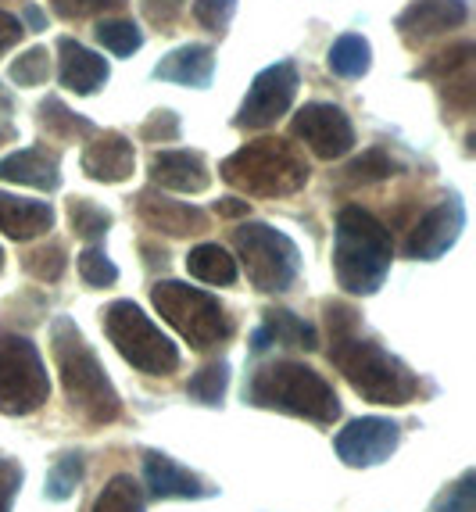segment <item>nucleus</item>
<instances>
[{
	"label": "nucleus",
	"mask_w": 476,
	"mask_h": 512,
	"mask_svg": "<svg viewBox=\"0 0 476 512\" xmlns=\"http://www.w3.org/2000/svg\"><path fill=\"white\" fill-rule=\"evenodd\" d=\"M51 355L61 373V387H65L68 405H72L90 427H108V423H115V419L122 416L119 391L111 387L101 359H97L94 348L86 344L79 326L68 316H58L51 323Z\"/></svg>",
	"instance_id": "1"
},
{
	"label": "nucleus",
	"mask_w": 476,
	"mask_h": 512,
	"mask_svg": "<svg viewBox=\"0 0 476 512\" xmlns=\"http://www.w3.org/2000/svg\"><path fill=\"white\" fill-rule=\"evenodd\" d=\"M394 244L391 233L366 208L348 205L337 215L333 233V269L337 283L348 294H376L391 269Z\"/></svg>",
	"instance_id": "2"
},
{
	"label": "nucleus",
	"mask_w": 476,
	"mask_h": 512,
	"mask_svg": "<svg viewBox=\"0 0 476 512\" xmlns=\"http://www.w3.org/2000/svg\"><path fill=\"white\" fill-rule=\"evenodd\" d=\"M333 348L330 362L344 373L351 387H355L366 402L373 405H408L416 398L419 380L401 359H394L391 351H383L376 341L358 337L355 326L351 330H330Z\"/></svg>",
	"instance_id": "3"
},
{
	"label": "nucleus",
	"mask_w": 476,
	"mask_h": 512,
	"mask_svg": "<svg viewBox=\"0 0 476 512\" xmlns=\"http://www.w3.org/2000/svg\"><path fill=\"white\" fill-rule=\"evenodd\" d=\"M244 398L258 409H276L287 416L312 419V423H333L340 416V402L333 387L315 369L301 362H272L262 366L244 387Z\"/></svg>",
	"instance_id": "4"
},
{
	"label": "nucleus",
	"mask_w": 476,
	"mask_h": 512,
	"mask_svg": "<svg viewBox=\"0 0 476 512\" xmlns=\"http://www.w3.org/2000/svg\"><path fill=\"white\" fill-rule=\"evenodd\" d=\"M222 180L255 197L294 194L308 183V165L283 140H255L222 162Z\"/></svg>",
	"instance_id": "5"
},
{
	"label": "nucleus",
	"mask_w": 476,
	"mask_h": 512,
	"mask_svg": "<svg viewBox=\"0 0 476 512\" xmlns=\"http://www.w3.org/2000/svg\"><path fill=\"white\" fill-rule=\"evenodd\" d=\"M151 301L158 308V316L194 351L219 348V344H226L233 337V319L226 316V308L219 305V298H212L201 287L165 280L151 291Z\"/></svg>",
	"instance_id": "6"
},
{
	"label": "nucleus",
	"mask_w": 476,
	"mask_h": 512,
	"mask_svg": "<svg viewBox=\"0 0 476 512\" xmlns=\"http://www.w3.org/2000/svg\"><path fill=\"white\" fill-rule=\"evenodd\" d=\"M104 333L122 359L147 376H169L179 369V348L165 337L133 301L104 308Z\"/></svg>",
	"instance_id": "7"
},
{
	"label": "nucleus",
	"mask_w": 476,
	"mask_h": 512,
	"mask_svg": "<svg viewBox=\"0 0 476 512\" xmlns=\"http://www.w3.org/2000/svg\"><path fill=\"white\" fill-rule=\"evenodd\" d=\"M237 251L244 258L247 280L255 283L262 294H283L290 291V283L298 280L301 255L298 244L287 233L272 230L265 222H244L233 230Z\"/></svg>",
	"instance_id": "8"
},
{
	"label": "nucleus",
	"mask_w": 476,
	"mask_h": 512,
	"mask_svg": "<svg viewBox=\"0 0 476 512\" xmlns=\"http://www.w3.org/2000/svg\"><path fill=\"white\" fill-rule=\"evenodd\" d=\"M51 398V376L26 337H0V412L29 416Z\"/></svg>",
	"instance_id": "9"
},
{
	"label": "nucleus",
	"mask_w": 476,
	"mask_h": 512,
	"mask_svg": "<svg viewBox=\"0 0 476 512\" xmlns=\"http://www.w3.org/2000/svg\"><path fill=\"white\" fill-rule=\"evenodd\" d=\"M298 97V69L290 61H276L269 69H262L247 90L244 104H240L237 126L240 129H265L276 119H283Z\"/></svg>",
	"instance_id": "10"
},
{
	"label": "nucleus",
	"mask_w": 476,
	"mask_h": 512,
	"mask_svg": "<svg viewBox=\"0 0 476 512\" xmlns=\"http://www.w3.org/2000/svg\"><path fill=\"white\" fill-rule=\"evenodd\" d=\"M401 441V427L394 419H383V416H366V419H355L348 427L340 430L333 448L337 455L348 466L355 470H366V466H380L394 455Z\"/></svg>",
	"instance_id": "11"
},
{
	"label": "nucleus",
	"mask_w": 476,
	"mask_h": 512,
	"mask_svg": "<svg viewBox=\"0 0 476 512\" xmlns=\"http://www.w3.org/2000/svg\"><path fill=\"white\" fill-rule=\"evenodd\" d=\"M294 137L305 140L308 151L333 162L340 154H348L355 144V129H351L348 115L333 104H308L294 115Z\"/></svg>",
	"instance_id": "12"
},
{
	"label": "nucleus",
	"mask_w": 476,
	"mask_h": 512,
	"mask_svg": "<svg viewBox=\"0 0 476 512\" xmlns=\"http://www.w3.org/2000/svg\"><path fill=\"white\" fill-rule=\"evenodd\" d=\"M466 230V208H462L459 197H448L444 205H437L434 212H426L423 219L412 226L408 233V258H419V262H434L448 248H455V240Z\"/></svg>",
	"instance_id": "13"
},
{
	"label": "nucleus",
	"mask_w": 476,
	"mask_h": 512,
	"mask_svg": "<svg viewBox=\"0 0 476 512\" xmlns=\"http://www.w3.org/2000/svg\"><path fill=\"white\" fill-rule=\"evenodd\" d=\"M136 208H140V219L165 237H194V233L208 230V215L201 208L187 205V201H172L158 190H144L136 197Z\"/></svg>",
	"instance_id": "14"
},
{
	"label": "nucleus",
	"mask_w": 476,
	"mask_h": 512,
	"mask_svg": "<svg viewBox=\"0 0 476 512\" xmlns=\"http://www.w3.org/2000/svg\"><path fill=\"white\" fill-rule=\"evenodd\" d=\"M469 15L466 0H412L398 15V29L408 43L430 40V36L444 33V29L462 26Z\"/></svg>",
	"instance_id": "15"
},
{
	"label": "nucleus",
	"mask_w": 476,
	"mask_h": 512,
	"mask_svg": "<svg viewBox=\"0 0 476 512\" xmlns=\"http://www.w3.org/2000/svg\"><path fill=\"white\" fill-rule=\"evenodd\" d=\"M136 154L122 133H101L86 144L83 151V172L97 183H122L133 176Z\"/></svg>",
	"instance_id": "16"
},
{
	"label": "nucleus",
	"mask_w": 476,
	"mask_h": 512,
	"mask_svg": "<svg viewBox=\"0 0 476 512\" xmlns=\"http://www.w3.org/2000/svg\"><path fill=\"white\" fill-rule=\"evenodd\" d=\"M151 180L176 194H201L212 183V172L197 151H162L151 158Z\"/></svg>",
	"instance_id": "17"
},
{
	"label": "nucleus",
	"mask_w": 476,
	"mask_h": 512,
	"mask_svg": "<svg viewBox=\"0 0 476 512\" xmlns=\"http://www.w3.org/2000/svg\"><path fill=\"white\" fill-rule=\"evenodd\" d=\"M144 480H147V491H151L154 498H208V495H215V487H208L197 473L183 470L176 459H169V455H162V452H147Z\"/></svg>",
	"instance_id": "18"
},
{
	"label": "nucleus",
	"mask_w": 476,
	"mask_h": 512,
	"mask_svg": "<svg viewBox=\"0 0 476 512\" xmlns=\"http://www.w3.org/2000/svg\"><path fill=\"white\" fill-rule=\"evenodd\" d=\"M473 54H476L473 43H459V47H451L448 54H437L423 69V76H434L459 108H473V94H476Z\"/></svg>",
	"instance_id": "19"
},
{
	"label": "nucleus",
	"mask_w": 476,
	"mask_h": 512,
	"mask_svg": "<svg viewBox=\"0 0 476 512\" xmlns=\"http://www.w3.org/2000/svg\"><path fill=\"white\" fill-rule=\"evenodd\" d=\"M0 180L22 183V187H36V190H58L61 183L58 154L47 151V147H29V151L8 154V158H0Z\"/></svg>",
	"instance_id": "20"
},
{
	"label": "nucleus",
	"mask_w": 476,
	"mask_h": 512,
	"mask_svg": "<svg viewBox=\"0 0 476 512\" xmlns=\"http://www.w3.org/2000/svg\"><path fill=\"white\" fill-rule=\"evenodd\" d=\"M212 72H215V54H212V47H204V43H187V47L165 54V58L154 65V79L176 83V86H197V90L212 83Z\"/></svg>",
	"instance_id": "21"
},
{
	"label": "nucleus",
	"mask_w": 476,
	"mask_h": 512,
	"mask_svg": "<svg viewBox=\"0 0 476 512\" xmlns=\"http://www.w3.org/2000/svg\"><path fill=\"white\" fill-rule=\"evenodd\" d=\"M58 54H61V83L68 90H76V94H97L104 83H108V61L101 54L86 51L83 43L76 40H61L58 43Z\"/></svg>",
	"instance_id": "22"
},
{
	"label": "nucleus",
	"mask_w": 476,
	"mask_h": 512,
	"mask_svg": "<svg viewBox=\"0 0 476 512\" xmlns=\"http://www.w3.org/2000/svg\"><path fill=\"white\" fill-rule=\"evenodd\" d=\"M54 226V212L47 201H22L0 190V230L11 240H33Z\"/></svg>",
	"instance_id": "23"
},
{
	"label": "nucleus",
	"mask_w": 476,
	"mask_h": 512,
	"mask_svg": "<svg viewBox=\"0 0 476 512\" xmlns=\"http://www.w3.org/2000/svg\"><path fill=\"white\" fill-rule=\"evenodd\" d=\"M187 273L197 276L201 283H215V287H230L237 280V258L219 244H201L187 255Z\"/></svg>",
	"instance_id": "24"
},
{
	"label": "nucleus",
	"mask_w": 476,
	"mask_h": 512,
	"mask_svg": "<svg viewBox=\"0 0 476 512\" xmlns=\"http://www.w3.org/2000/svg\"><path fill=\"white\" fill-rule=\"evenodd\" d=\"M262 330H265V337H269V344H290V348H305V351L319 348L315 326L298 319L294 312H287V308H269Z\"/></svg>",
	"instance_id": "25"
},
{
	"label": "nucleus",
	"mask_w": 476,
	"mask_h": 512,
	"mask_svg": "<svg viewBox=\"0 0 476 512\" xmlns=\"http://www.w3.org/2000/svg\"><path fill=\"white\" fill-rule=\"evenodd\" d=\"M369 65H373V51H369V43L362 40V36L348 33L330 47V69L337 72V76L358 79V76H366Z\"/></svg>",
	"instance_id": "26"
},
{
	"label": "nucleus",
	"mask_w": 476,
	"mask_h": 512,
	"mask_svg": "<svg viewBox=\"0 0 476 512\" xmlns=\"http://www.w3.org/2000/svg\"><path fill=\"white\" fill-rule=\"evenodd\" d=\"M144 505H147L144 487L136 484L129 473H119V477L111 480L101 495H97V502L90 512H144Z\"/></svg>",
	"instance_id": "27"
},
{
	"label": "nucleus",
	"mask_w": 476,
	"mask_h": 512,
	"mask_svg": "<svg viewBox=\"0 0 476 512\" xmlns=\"http://www.w3.org/2000/svg\"><path fill=\"white\" fill-rule=\"evenodd\" d=\"M83 484V459L79 455H61L47 470V480H43V495L51 502H68L76 495V487Z\"/></svg>",
	"instance_id": "28"
},
{
	"label": "nucleus",
	"mask_w": 476,
	"mask_h": 512,
	"mask_svg": "<svg viewBox=\"0 0 476 512\" xmlns=\"http://www.w3.org/2000/svg\"><path fill=\"white\" fill-rule=\"evenodd\" d=\"M68 222H72L76 237L101 240L111 226V212H104L101 205H94L90 197H72V205H68Z\"/></svg>",
	"instance_id": "29"
},
{
	"label": "nucleus",
	"mask_w": 476,
	"mask_h": 512,
	"mask_svg": "<svg viewBox=\"0 0 476 512\" xmlns=\"http://www.w3.org/2000/svg\"><path fill=\"white\" fill-rule=\"evenodd\" d=\"M40 119H43V126H47V133H54V137H65V140L94 137V126L86 119H76L58 97H47V101L40 104Z\"/></svg>",
	"instance_id": "30"
},
{
	"label": "nucleus",
	"mask_w": 476,
	"mask_h": 512,
	"mask_svg": "<svg viewBox=\"0 0 476 512\" xmlns=\"http://www.w3.org/2000/svg\"><path fill=\"white\" fill-rule=\"evenodd\" d=\"M226 387H230V366L219 362V366H204L201 373L187 384V394L201 405H219Z\"/></svg>",
	"instance_id": "31"
},
{
	"label": "nucleus",
	"mask_w": 476,
	"mask_h": 512,
	"mask_svg": "<svg viewBox=\"0 0 476 512\" xmlns=\"http://www.w3.org/2000/svg\"><path fill=\"white\" fill-rule=\"evenodd\" d=\"M97 40H101L111 54L126 58V54L140 51L144 36H140V29H136L133 22H101V26H97Z\"/></svg>",
	"instance_id": "32"
},
{
	"label": "nucleus",
	"mask_w": 476,
	"mask_h": 512,
	"mask_svg": "<svg viewBox=\"0 0 476 512\" xmlns=\"http://www.w3.org/2000/svg\"><path fill=\"white\" fill-rule=\"evenodd\" d=\"M430 512H476V473L466 470L455 484L434 502Z\"/></svg>",
	"instance_id": "33"
},
{
	"label": "nucleus",
	"mask_w": 476,
	"mask_h": 512,
	"mask_svg": "<svg viewBox=\"0 0 476 512\" xmlns=\"http://www.w3.org/2000/svg\"><path fill=\"white\" fill-rule=\"evenodd\" d=\"M22 265H26V273L36 276V280L54 283V280H61V273H65V251H61V244H47V248L29 251Z\"/></svg>",
	"instance_id": "34"
},
{
	"label": "nucleus",
	"mask_w": 476,
	"mask_h": 512,
	"mask_svg": "<svg viewBox=\"0 0 476 512\" xmlns=\"http://www.w3.org/2000/svg\"><path fill=\"white\" fill-rule=\"evenodd\" d=\"M79 276H83L90 287H111V283L119 280V269H115V262H111L101 248H86L83 255H79Z\"/></svg>",
	"instance_id": "35"
},
{
	"label": "nucleus",
	"mask_w": 476,
	"mask_h": 512,
	"mask_svg": "<svg viewBox=\"0 0 476 512\" xmlns=\"http://www.w3.org/2000/svg\"><path fill=\"white\" fill-rule=\"evenodd\" d=\"M47 76H51V58H47L43 47H33V51H26L11 65V79L18 86H40L47 83Z\"/></svg>",
	"instance_id": "36"
},
{
	"label": "nucleus",
	"mask_w": 476,
	"mask_h": 512,
	"mask_svg": "<svg viewBox=\"0 0 476 512\" xmlns=\"http://www.w3.org/2000/svg\"><path fill=\"white\" fill-rule=\"evenodd\" d=\"M394 176V162L383 151H366L348 165V183H380Z\"/></svg>",
	"instance_id": "37"
},
{
	"label": "nucleus",
	"mask_w": 476,
	"mask_h": 512,
	"mask_svg": "<svg viewBox=\"0 0 476 512\" xmlns=\"http://www.w3.org/2000/svg\"><path fill=\"white\" fill-rule=\"evenodd\" d=\"M233 11H237V0H194L197 22L212 33H226V26L233 22Z\"/></svg>",
	"instance_id": "38"
},
{
	"label": "nucleus",
	"mask_w": 476,
	"mask_h": 512,
	"mask_svg": "<svg viewBox=\"0 0 476 512\" xmlns=\"http://www.w3.org/2000/svg\"><path fill=\"white\" fill-rule=\"evenodd\" d=\"M51 4L61 18H94V15H101V11L122 8L126 0H51Z\"/></svg>",
	"instance_id": "39"
},
{
	"label": "nucleus",
	"mask_w": 476,
	"mask_h": 512,
	"mask_svg": "<svg viewBox=\"0 0 476 512\" xmlns=\"http://www.w3.org/2000/svg\"><path fill=\"white\" fill-rule=\"evenodd\" d=\"M18 487H22V466L11 459H0V512H11Z\"/></svg>",
	"instance_id": "40"
},
{
	"label": "nucleus",
	"mask_w": 476,
	"mask_h": 512,
	"mask_svg": "<svg viewBox=\"0 0 476 512\" xmlns=\"http://www.w3.org/2000/svg\"><path fill=\"white\" fill-rule=\"evenodd\" d=\"M140 137L144 140H176L179 119L172 115V111H154L151 122H144V129H140Z\"/></svg>",
	"instance_id": "41"
},
{
	"label": "nucleus",
	"mask_w": 476,
	"mask_h": 512,
	"mask_svg": "<svg viewBox=\"0 0 476 512\" xmlns=\"http://www.w3.org/2000/svg\"><path fill=\"white\" fill-rule=\"evenodd\" d=\"M179 8H183V0H147L144 4L147 18H151L154 26H172V18L179 15Z\"/></svg>",
	"instance_id": "42"
},
{
	"label": "nucleus",
	"mask_w": 476,
	"mask_h": 512,
	"mask_svg": "<svg viewBox=\"0 0 476 512\" xmlns=\"http://www.w3.org/2000/svg\"><path fill=\"white\" fill-rule=\"evenodd\" d=\"M18 40H22V22L8 11H0V54H8Z\"/></svg>",
	"instance_id": "43"
},
{
	"label": "nucleus",
	"mask_w": 476,
	"mask_h": 512,
	"mask_svg": "<svg viewBox=\"0 0 476 512\" xmlns=\"http://www.w3.org/2000/svg\"><path fill=\"white\" fill-rule=\"evenodd\" d=\"M215 212L226 215V219H240V215H247V201H237V197H226V201H219V205H215Z\"/></svg>",
	"instance_id": "44"
},
{
	"label": "nucleus",
	"mask_w": 476,
	"mask_h": 512,
	"mask_svg": "<svg viewBox=\"0 0 476 512\" xmlns=\"http://www.w3.org/2000/svg\"><path fill=\"white\" fill-rule=\"evenodd\" d=\"M26 18H29V26L33 29H43V15L36 8H26Z\"/></svg>",
	"instance_id": "45"
},
{
	"label": "nucleus",
	"mask_w": 476,
	"mask_h": 512,
	"mask_svg": "<svg viewBox=\"0 0 476 512\" xmlns=\"http://www.w3.org/2000/svg\"><path fill=\"white\" fill-rule=\"evenodd\" d=\"M4 140H8V129H0V144H4Z\"/></svg>",
	"instance_id": "46"
},
{
	"label": "nucleus",
	"mask_w": 476,
	"mask_h": 512,
	"mask_svg": "<svg viewBox=\"0 0 476 512\" xmlns=\"http://www.w3.org/2000/svg\"><path fill=\"white\" fill-rule=\"evenodd\" d=\"M0 269H4V251H0Z\"/></svg>",
	"instance_id": "47"
}]
</instances>
